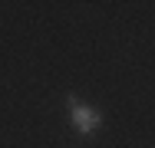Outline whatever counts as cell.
<instances>
[{
    "instance_id": "cell-1",
    "label": "cell",
    "mask_w": 155,
    "mask_h": 148,
    "mask_svg": "<svg viewBox=\"0 0 155 148\" xmlns=\"http://www.w3.org/2000/svg\"><path fill=\"white\" fill-rule=\"evenodd\" d=\"M66 109H69V122H73V132L76 135L89 138V135H96L102 128V115L96 112L93 105H86L76 92H66Z\"/></svg>"
}]
</instances>
